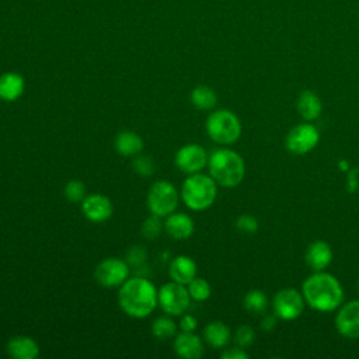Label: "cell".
<instances>
[{
  "label": "cell",
  "instance_id": "cell-2",
  "mask_svg": "<svg viewBox=\"0 0 359 359\" xmlns=\"http://www.w3.org/2000/svg\"><path fill=\"white\" fill-rule=\"evenodd\" d=\"M118 303L123 313L133 318H144L156 309L157 290L154 285L143 278H128L119 287Z\"/></svg>",
  "mask_w": 359,
  "mask_h": 359
},
{
  "label": "cell",
  "instance_id": "cell-7",
  "mask_svg": "<svg viewBox=\"0 0 359 359\" xmlns=\"http://www.w3.org/2000/svg\"><path fill=\"white\" fill-rule=\"evenodd\" d=\"M191 296L185 285L168 282L157 290V303L165 314L181 316L189 307Z\"/></svg>",
  "mask_w": 359,
  "mask_h": 359
},
{
  "label": "cell",
  "instance_id": "cell-24",
  "mask_svg": "<svg viewBox=\"0 0 359 359\" xmlns=\"http://www.w3.org/2000/svg\"><path fill=\"white\" fill-rule=\"evenodd\" d=\"M243 306L250 314L259 316L264 314L268 309V297L262 290L252 289L244 296Z\"/></svg>",
  "mask_w": 359,
  "mask_h": 359
},
{
  "label": "cell",
  "instance_id": "cell-20",
  "mask_svg": "<svg viewBox=\"0 0 359 359\" xmlns=\"http://www.w3.org/2000/svg\"><path fill=\"white\" fill-rule=\"evenodd\" d=\"M25 88L24 77L15 72H7L0 76V100L13 102L18 100Z\"/></svg>",
  "mask_w": 359,
  "mask_h": 359
},
{
  "label": "cell",
  "instance_id": "cell-17",
  "mask_svg": "<svg viewBox=\"0 0 359 359\" xmlns=\"http://www.w3.org/2000/svg\"><path fill=\"white\" fill-rule=\"evenodd\" d=\"M170 278L181 285H188L196 276V262L188 255H177L168 266Z\"/></svg>",
  "mask_w": 359,
  "mask_h": 359
},
{
  "label": "cell",
  "instance_id": "cell-11",
  "mask_svg": "<svg viewBox=\"0 0 359 359\" xmlns=\"http://www.w3.org/2000/svg\"><path fill=\"white\" fill-rule=\"evenodd\" d=\"M208 158L209 156L201 144L188 143L178 149L174 161L180 171L191 175L195 172H201L208 165Z\"/></svg>",
  "mask_w": 359,
  "mask_h": 359
},
{
  "label": "cell",
  "instance_id": "cell-27",
  "mask_svg": "<svg viewBox=\"0 0 359 359\" xmlns=\"http://www.w3.org/2000/svg\"><path fill=\"white\" fill-rule=\"evenodd\" d=\"M255 341V331L252 327L250 325H240L237 327L236 332H234V342L237 346L245 349V348H250Z\"/></svg>",
  "mask_w": 359,
  "mask_h": 359
},
{
  "label": "cell",
  "instance_id": "cell-3",
  "mask_svg": "<svg viewBox=\"0 0 359 359\" xmlns=\"http://www.w3.org/2000/svg\"><path fill=\"white\" fill-rule=\"evenodd\" d=\"M209 175L217 185L234 188L245 177V163L243 157L230 149H216L208 158Z\"/></svg>",
  "mask_w": 359,
  "mask_h": 359
},
{
  "label": "cell",
  "instance_id": "cell-4",
  "mask_svg": "<svg viewBox=\"0 0 359 359\" xmlns=\"http://www.w3.org/2000/svg\"><path fill=\"white\" fill-rule=\"evenodd\" d=\"M217 196L216 181L206 174H191L181 187V199L192 210H205L213 205Z\"/></svg>",
  "mask_w": 359,
  "mask_h": 359
},
{
  "label": "cell",
  "instance_id": "cell-9",
  "mask_svg": "<svg viewBox=\"0 0 359 359\" xmlns=\"http://www.w3.org/2000/svg\"><path fill=\"white\" fill-rule=\"evenodd\" d=\"M320 142V132L318 129L306 122V123H299L293 126L285 139V146L286 149L297 156L307 154L310 153Z\"/></svg>",
  "mask_w": 359,
  "mask_h": 359
},
{
  "label": "cell",
  "instance_id": "cell-18",
  "mask_svg": "<svg viewBox=\"0 0 359 359\" xmlns=\"http://www.w3.org/2000/svg\"><path fill=\"white\" fill-rule=\"evenodd\" d=\"M164 230L174 240H185L194 233V220L185 213L172 212L164 222Z\"/></svg>",
  "mask_w": 359,
  "mask_h": 359
},
{
  "label": "cell",
  "instance_id": "cell-12",
  "mask_svg": "<svg viewBox=\"0 0 359 359\" xmlns=\"http://www.w3.org/2000/svg\"><path fill=\"white\" fill-rule=\"evenodd\" d=\"M335 328L348 339H359V299L339 306L335 316Z\"/></svg>",
  "mask_w": 359,
  "mask_h": 359
},
{
  "label": "cell",
  "instance_id": "cell-21",
  "mask_svg": "<svg viewBox=\"0 0 359 359\" xmlns=\"http://www.w3.org/2000/svg\"><path fill=\"white\" fill-rule=\"evenodd\" d=\"M230 328L223 321H212L203 328V339L213 349L224 348L230 342Z\"/></svg>",
  "mask_w": 359,
  "mask_h": 359
},
{
  "label": "cell",
  "instance_id": "cell-28",
  "mask_svg": "<svg viewBox=\"0 0 359 359\" xmlns=\"http://www.w3.org/2000/svg\"><path fill=\"white\" fill-rule=\"evenodd\" d=\"M65 196L70 202H81L86 198V185L79 180H70L65 187Z\"/></svg>",
  "mask_w": 359,
  "mask_h": 359
},
{
  "label": "cell",
  "instance_id": "cell-5",
  "mask_svg": "<svg viewBox=\"0 0 359 359\" xmlns=\"http://www.w3.org/2000/svg\"><path fill=\"white\" fill-rule=\"evenodd\" d=\"M208 136L217 144H231L241 135V122L230 109H216L209 114L205 123Z\"/></svg>",
  "mask_w": 359,
  "mask_h": 359
},
{
  "label": "cell",
  "instance_id": "cell-8",
  "mask_svg": "<svg viewBox=\"0 0 359 359\" xmlns=\"http://www.w3.org/2000/svg\"><path fill=\"white\" fill-rule=\"evenodd\" d=\"M304 306L306 302L303 293L294 287H285L278 290L272 300L273 314L283 321L299 318L304 311Z\"/></svg>",
  "mask_w": 359,
  "mask_h": 359
},
{
  "label": "cell",
  "instance_id": "cell-26",
  "mask_svg": "<svg viewBox=\"0 0 359 359\" xmlns=\"http://www.w3.org/2000/svg\"><path fill=\"white\" fill-rule=\"evenodd\" d=\"M188 292H189L191 299H194L196 302H205L210 296V285L208 283L206 279L195 276L188 283Z\"/></svg>",
  "mask_w": 359,
  "mask_h": 359
},
{
  "label": "cell",
  "instance_id": "cell-13",
  "mask_svg": "<svg viewBox=\"0 0 359 359\" xmlns=\"http://www.w3.org/2000/svg\"><path fill=\"white\" fill-rule=\"evenodd\" d=\"M81 212L88 220L94 223H102L111 217L112 203L109 198H107L105 195H101V194L87 195L81 201Z\"/></svg>",
  "mask_w": 359,
  "mask_h": 359
},
{
  "label": "cell",
  "instance_id": "cell-6",
  "mask_svg": "<svg viewBox=\"0 0 359 359\" xmlns=\"http://www.w3.org/2000/svg\"><path fill=\"white\" fill-rule=\"evenodd\" d=\"M146 202L151 215L164 217L175 210L178 205V192L171 182L160 180L150 187Z\"/></svg>",
  "mask_w": 359,
  "mask_h": 359
},
{
  "label": "cell",
  "instance_id": "cell-1",
  "mask_svg": "<svg viewBox=\"0 0 359 359\" xmlns=\"http://www.w3.org/2000/svg\"><path fill=\"white\" fill-rule=\"evenodd\" d=\"M302 293L309 307L317 311H334L344 302V289L339 280L325 272H313L302 285Z\"/></svg>",
  "mask_w": 359,
  "mask_h": 359
},
{
  "label": "cell",
  "instance_id": "cell-19",
  "mask_svg": "<svg viewBox=\"0 0 359 359\" xmlns=\"http://www.w3.org/2000/svg\"><path fill=\"white\" fill-rule=\"evenodd\" d=\"M296 109H297L299 115L306 122H311V121L317 119L321 115V112H323V102H321L320 97L314 91L303 90L299 94V97H297Z\"/></svg>",
  "mask_w": 359,
  "mask_h": 359
},
{
  "label": "cell",
  "instance_id": "cell-29",
  "mask_svg": "<svg viewBox=\"0 0 359 359\" xmlns=\"http://www.w3.org/2000/svg\"><path fill=\"white\" fill-rule=\"evenodd\" d=\"M160 219H161L160 216L151 215L150 217H147V219L144 220V223H143V226H142V234H143L147 240L156 238V237L161 233L164 224L161 223Z\"/></svg>",
  "mask_w": 359,
  "mask_h": 359
},
{
  "label": "cell",
  "instance_id": "cell-22",
  "mask_svg": "<svg viewBox=\"0 0 359 359\" xmlns=\"http://www.w3.org/2000/svg\"><path fill=\"white\" fill-rule=\"evenodd\" d=\"M114 146L121 156L130 157V156H137L142 151L143 140L136 132L123 130L116 135Z\"/></svg>",
  "mask_w": 359,
  "mask_h": 359
},
{
  "label": "cell",
  "instance_id": "cell-30",
  "mask_svg": "<svg viewBox=\"0 0 359 359\" xmlns=\"http://www.w3.org/2000/svg\"><path fill=\"white\" fill-rule=\"evenodd\" d=\"M132 167H133L135 172L142 177H149L154 172V163L149 156L137 154L132 163Z\"/></svg>",
  "mask_w": 359,
  "mask_h": 359
},
{
  "label": "cell",
  "instance_id": "cell-34",
  "mask_svg": "<svg viewBox=\"0 0 359 359\" xmlns=\"http://www.w3.org/2000/svg\"><path fill=\"white\" fill-rule=\"evenodd\" d=\"M222 359H247L248 353L240 348V346H234V348H229L227 351H224L222 355Z\"/></svg>",
  "mask_w": 359,
  "mask_h": 359
},
{
  "label": "cell",
  "instance_id": "cell-36",
  "mask_svg": "<svg viewBox=\"0 0 359 359\" xmlns=\"http://www.w3.org/2000/svg\"><path fill=\"white\" fill-rule=\"evenodd\" d=\"M358 292H359V278H358Z\"/></svg>",
  "mask_w": 359,
  "mask_h": 359
},
{
  "label": "cell",
  "instance_id": "cell-35",
  "mask_svg": "<svg viewBox=\"0 0 359 359\" xmlns=\"http://www.w3.org/2000/svg\"><path fill=\"white\" fill-rule=\"evenodd\" d=\"M276 316L275 314H272V316H265L264 318H262V321H261V328L264 330V331H271V330H273L275 328V325H276Z\"/></svg>",
  "mask_w": 359,
  "mask_h": 359
},
{
  "label": "cell",
  "instance_id": "cell-15",
  "mask_svg": "<svg viewBox=\"0 0 359 359\" xmlns=\"http://www.w3.org/2000/svg\"><path fill=\"white\" fill-rule=\"evenodd\" d=\"M6 352L13 359H35L39 355V346L29 337L14 335L7 341Z\"/></svg>",
  "mask_w": 359,
  "mask_h": 359
},
{
  "label": "cell",
  "instance_id": "cell-33",
  "mask_svg": "<svg viewBox=\"0 0 359 359\" xmlns=\"http://www.w3.org/2000/svg\"><path fill=\"white\" fill-rule=\"evenodd\" d=\"M198 327V321L194 316L191 314H184L181 317V321H180V328L181 331H185V332H194Z\"/></svg>",
  "mask_w": 359,
  "mask_h": 359
},
{
  "label": "cell",
  "instance_id": "cell-10",
  "mask_svg": "<svg viewBox=\"0 0 359 359\" xmlns=\"http://www.w3.org/2000/svg\"><path fill=\"white\" fill-rule=\"evenodd\" d=\"M94 278L104 287L121 286L129 278V264L115 257L107 258L97 265Z\"/></svg>",
  "mask_w": 359,
  "mask_h": 359
},
{
  "label": "cell",
  "instance_id": "cell-25",
  "mask_svg": "<svg viewBox=\"0 0 359 359\" xmlns=\"http://www.w3.org/2000/svg\"><path fill=\"white\" fill-rule=\"evenodd\" d=\"M151 332L158 339H170L177 332V324L168 317H158L151 324Z\"/></svg>",
  "mask_w": 359,
  "mask_h": 359
},
{
  "label": "cell",
  "instance_id": "cell-32",
  "mask_svg": "<svg viewBox=\"0 0 359 359\" xmlns=\"http://www.w3.org/2000/svg\"><path fill=\"white\" fill-rule=\"evenodd\" d=\"M146 259V251L139 247V245H135L132 247L128 252H126V262L129 265H133V266H139V265H143Z\"/></svg>",
  "mask_w": 359,
  "mask_h": 359
},
{
  "label": "cell",
  "instance_id": "cell-23",
  "mask_svg": "<svg viewBox=\"0 0 359 359\" xmlns=\"http://www.w3.org/2000/svg\"><path fill=\"white\" fill-rule=\"evenodd\" d=\"M191 102L195 108L201 111H209L216 105L217 95L215 90L209 86H196L191 91Z\"/></svg>",
  "mask_w": 359,
  "mask_h": 359
},
{
  "label": "cell",
  "instance_id": "cell-14",
  "mask_svg": "<svg viewBox=\"0 0 359 359\" xmlns=\"http://www.w3.org/2000/svg\"><path fill=\"white\" fill-rule=\"evenodd\" d=\"M304 259L313 272L324 271L332 261V248L327 241L316 240L309 244Z\"/></svg>",
  "mask_w": 359,
  "mask_h": 359
},
{
  "label": "cell",
  "instance_id": "cell-16",
  "mask_svg": "<svg viewBox=\"0 0 359 359\" xmlns=\"http://www.w3.org/2000/svg\"><path fill=\"white\" fill-rule=\"evenodd\" d=\"M174 351L181 358L199 359L203 355V344L196 334L182 331L175 337Z\"/></svg>",
  "mask_w": 359,
  "mask_h": 359
},
{
  "label": "cell",
  "instance_id": "cell-31",
  "mask_svg": "<svg viewBox=\"0 0 359 359\" xmlns=\"http://www.w3.org/2000/svg\"><path fill=\"white\" fill-rule=\"evenodd\" d=\"M234 226L238 231L245 233V234H252L258 230V220L251 216V215H240L236 222Z\"/></svg>",
  "mask_w": 359,
  "mask_h": 359
}]
</instances>
